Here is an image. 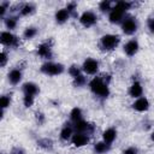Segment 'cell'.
Segmentation results:
<instances>
[{
	"instance_id": "4fadbf2b",
	"label": "cell",
	"mask_w": 154,
	"mask_h": 154,
	"mask_svg": "<svg viewBox=\"0 0 154 154\" xmlns=\"http://www.w3.org/2000/svg\"><path fill=\"white\" fill-rule=\"evenodd\" d=\"M37 55H40L43 59H51L52 58V48L48 42H42L37 47Z\"/></svg>"
},
{
	"instance_id": "ffe728a7",
	"label": "cell",
	"mask_w": 154,
	"mask_h": 154,
	"mask_svg": "<svg viewBox=\"0 0 154 154\" xmlns=\"http://www.w3.org/2000/svg\"><path fill=\"white\" fill-rule=\"evenodd\" d=\"M109 147H111L109 144L105 143L103 141H100V142H96L94 144V150L96 154H105L109 150Z\"/></svg>"
},
{
	"instance_id": "83f0119b",
	"label": "cell",
	"mask_w": 154,
	"mask_h": 154,
	"mask_svg": "<svg viewBox=\"0 0 154 154\" xmlns=\"http://www.w3.org/2000/svg\"><path fill=\"white\" fill-rule=\"evenodd\" d=\"M11 103V97L8 95H1L0 96V108L5 109L6 107H8Z\"/></svg>"
},
{
	"instance_id": "ac0fdd59",
	"label": "cell",
	"mask_w": 154,
	"mask_h": 154,
	"mask_svg": "<svg viewBox=\"0 0 154 154\" xmlns=\"http://www.w3.org/2000/svg\"><path fill=\"white\" fill-rule=\"evenodd\" d=\"M72 135H73V129H72V126H71V125H65V126H63V129L60 130L59 138H60L61 141H69V140H71Z\"/></svg>"
},
{
	"instance_id": "f1b7e54d",
	"label": "cell",
	"mask_w": 154,
	"mask_h": 154,
	"mask_svg": "<svg viewBox=\"0 0 154 154\" xmlns=\"http://www.w3.org/2000/svg\"><path fill=\"white\" fill-rule=\"evenodd\" d=\"M7 61H8V55H7V53H6L5 51H0V67L6 66Z\"/></svg>"
},
{
	"instance_id": "30bf717a",
	"label": "cell",
	"mask_w": 154,
	"mask_h": 154,
	"mask_svg": "<svg viewBox=\"0 0 154 154\" xmlns=\"http://www.w3.org/2000/svg\"><path fill=\"white\" fill-rule=\"evenodd\" d=\"M131 106L136 112H147L150 107V102L146 96H141V97L135 99Z\"/></svg>"
},
{
	"instance_id": "e0dca14e",
	"label": "cell",
	"mask_w": 154,
	"mask_h": 154,
	"mask_svg": "<svg viewBox=\"0 0 154 154\" xmlns=\"http://www.w3.org/2000/svg\"><path fill=\"white\" fill-rule=\"evenodd\" d=\"M54 18H55L57 23L63 24V23L67 22V19L70 18V13L66 8H59V10H57V12L54 14Z\"/></svg>"
},
{
	"instance_id": "d4e9b609",
	"label": "cell",
	"mask_w": 154,
	"mask_h": 154,
	"mask_svg": "<svg viewBox=\"0 0 154 154\" xmlns=\"http://www.w3.org/2000/svg\"><path fill=\"white\" fill-rule=\"evenodd\" d=\"M67 72H69V75L72 77V79H73V78H76L77 76H79V75H82V73H83V72H82V70H81V67H78V66H76V65L70 66V67H69V70H67Z\"/></svg>"
},
{
	"instance_id": "44dd1931",
	"label": "cell",
	"mask_w": 154,
	"mask_h": 154,
	"mask_svg": "<svg viewBox=\"0 0 154 154\" xmlns=\"http://www.w3.org/2000/svg\"><path fill=\"white\" fill-rule=\"evenodd\" d=\"M70 119H71L73 123H76V122H78V120L83 119L82 109H81L79 107H73V108L71 109V112H70Z\"/></svg>"
},
{
	"instance_id": "f546056e",
	"label": "cell",
	"mask_w": 154,
	"mask_h": 154,
	"mask_svg": "<svg viewBox=\"0 0 154 154\" xmlns=\"http://www.w3.org/2000/svg\"><path fill=\"white\" fill-rule=\"evenodd\" d=\"M8 6H10L8 2H2V4H0V18L6 14V12H7V10H8Z\"/></svg>"
},
{
	"instance_id": "d6986e66",
	"label": "cell",
	"mask_w": 154,
	"mask_h": 154,
	"mask_svg": "<svg viewBox=\"0 0 154 154\" xmlns=\"http://www.w3.org/2000/svg\"><path fill=\"white\" fill-rule=\"evenodd\" d=\"M34 11H35V6L32 4H30V2H25V4L19 6L18 13L20 16H30V14L34 13Z\"/></svg>"
},
{
	"instance_id": "277c9868",
	"label": "cell",
	"mask_w": 154,
	"mask_h": 154,
	"mask_svg": "<svg viewBox=\"0 0 154 154\" xmlns=\"http://www.w3.org/2000/svg\"><path fill=\"white\" fill-rule=\"evenodd\" d=\"M65 67L60 63H54V61H46L41 66V71L47 75V76H58L64 72Z\"/></svg>"
},
{
	"instance_id": "2e32d148",
	"label": "cell",
	"mask_w": 154,
	"mask_h": 154,
	"mask_svg": "<svg viewBox=\"0 0 154 154\" xmlns=\"http://www.w3.org/2000/svg\"><path fill=\"white\" fill-rule=\"evenodd\" d=\"M22 76H23V73L19 69H12L7 75V78L12 85H17L22 81Z\"/></svg>"
},
{
	"instance_id": "7402d4cb",
	"label": "cell",
	"mask_w": 154,
	"mask_h": 154,
	"mask_svg": "<svg viewBox=\"0 0 154 154\" xmlns=\"http://www.w3.org/2000/svg\"><path fill=\"white\" fill-rule=\"evenodd\" d=\"M36 35H37V29L35 26H28L23 31V38H25V40H31Z\"/></svg>"
},
{
	"instance_id": "ba28073f",
	"label": "cell",
	"mask_w": 154,
	"mask_h": 154,
	"mask_svg": "<svg viewBox=\"0 0 154 154\" xmlns=\"http://www.w3.org/2000/svg\"><path fill=\"white\" fill-rule=\"evenodd\" d=\"M0 45L6 47H16L18 45V37L11 31H0Z\"/></svg>"
},
{
	"instance_id": "7c38bea8",
	"label": "cell",
	"mask_w": 154,
	"mask_h": 154,
	"mask_svg": "<svg viewBox=\"0 0 154 154\" xmlns=\"http://www.w3.org/2000/svg\"><path fill=\"white\" fill-rule=\"evenodd\" d=\"M129 95L131 97H134V99L143 96V87L138 81L132 82V84L129 87Z\"/></svg>"
},
{
	"instance_id": "5b68a950",
	"label": "cell",
	"mask_w": 154,
	"mask_h": 154,
	"mask_svg": "<svg viewBox=\"0 0 154 154\" xmlns=\"http://www.w3.org/2000/svg\"><path fill=\"white\" fill-rule=\"evenodd\" d=\"M120 28H122V31L125 35H132V34H135L137 31L138 23H137V20H136L135 17H132V16H125L124 19L120 23Z\"/></svg>"
},
{
	"instance_id": "cb8c5ba5",
	"label": "cell",
	"mask_w": 154,
	"mask_h": 154,
	"mask_svg": "<svg viewBox=\"0 0 154 154\" xmlns=\"http://www.w3.org/2000/svg\"><path fill=\"white\" fill-rule=\"evenodd\" d=\"M112 6H113V2H111V1H106V0H103V1H101L100 4H99V10L101 11V12H109L111 11V8H112Z\"/></svg>"
},
{
	"instance_id": "4dcf8cb0",
	"label": "cell",
	"mask_w": 154,
	"mask_h": 154,
	"mask_svg": "<svg viewBox=\"0 0 154 154\" xmlns=\"http://www.w3.org/2000/svg\"><path fill=\"white\" fill-rule=\"evenodd\" d=\"M67 11H69V13H70V16L76 11V8H77V4L76 2H69L67 5H66V7H65Z\"/></svg>"
},
{
	"instance_id": "3957f363",
	"label": "cell",
	"mask_w": 154,
	"mask_h": 154,
	"mask_svg": "<svg viewBox=\"0 0 154 154\" xmlns=\"http://www.w3.org/2000/svg\"><path fill=\"white\" fill-rule=\"evenodd\" d=\"M119 42H120V36L116 34H105L100 37V47L106 52L116 49Z\"/></svg>"
},
{
	"instance_id": "8992f818",
	"label": "cell",
	"mask_w": 154,
	"mask_h": 154,
	"mask_svg": "<svg viewBox=\"0 0 154 154\" xmlns=\"http://www.w3.org/2000/svg\"><path fill=\"white\" fill-rule=\"evenodd\" d=\"M99 61L94 58H87L83 64H82V72L85 73V75H90V76H96V73L99 72Z\"/></svg>"
},
{
	"instance_id": "4316f807",
	"label": "cell",
	"mask_w": 154,
	"mask_h": 154,
	"mask_svg": "<svg viewBox=\"0 0 154 154\" xmlns=\"http://www.w3.org/2000/svg\"><path fill=\"white\" fill-rule=\"evenodd\" d=\"M34 101H35V97L31 96V95H28V94H23V105L24 107L29 108L34 105Z\"/></svg>"
},
{
	"instance_id": "52a82bcc",
	"label": "cell",
	"mask_w": 154,
	"mask_h": 154,
	"mask_svg": "<svg viewBox=\"0 0 154 154\" xmlns=\"http://www.w3.org/2000/svg\"><path fill=\"white\" fill-rule=\"evenodd\" d=\"M78 20H79L81 25H83L84 28H90V26H93V25L96 24V22H97V14L94 11L88 10V11H84V12L81 13Z\"/></svg>"
},
{
	"instance_id": "9c48e42d",
	"label": "cell",
	"mask_w": 154,
	"mask_h": 154,
	"mask_svg": "<svg viewBox=\"0 0 154 154\" xmlns=\"http://www.w3.org/2000/svg\"><path fill=\"white\" fill-rule=\"evenodd\" d=\"M89 140H90V137H89L88 134H84V132H75L72 135V137H71V143L75 147L79 148V147L87 146L89 143Z\"/></svg>"
},
{
	"instance_id": "9a60e30c",
	"label": "cell",
	"mask_w": 154,
	"mask_h": 154,
	"mask_svg": "<svg viewBox=\"0 0 154 154\" xmlns=\"http://www.w3.org/2000/svg\"><path fill=\"white\" fill-rule=\"evenodd\" d=\"M117 138V130L114 128H108L102 132V141L107 144H112Z\"/></svg>"
},
{
	"instance_id": "d6a6232c",
	"label": "cell",
	"mask_w": 154,
	"mask_h": 154,
	"mask_svg": "<svg viewBox=\"0 0 154 154\" xmlns=\"http://www.w3.org/2000/svg\"><path fill=\"white\" fill-rule=\"evenodd\" d=\"M147 25H148L149 31L153 32V31H154V19H153V17H149V18H148V20H147Z\"/></svg>"
},
{
	"instance_id": "1f68e13d",
	"label": "cell",
	"mask_w": 154,
	"mask_h": 154,
	"mask_svg": "<svg viewBox=\"0 0 154 154\" xmlns=\"http://www.w3.org/2000/svg\"><path fill=\"white\" fill-rule=\"evenodd\" d=\"M123 154H137V148L135 147H128L123 150Z\"/></svg>"
},
{
	"instance_id": "5bb4252c",
	"label": "cell",
	"mask_w": 154,
	"mask_h": 154,
	"mask_svg": "<svg viewBox=\"0 0 154 154\" xmlns=\"http://www.w3.org/2000/svg\"><path fill=\"white\" fill-rule=\"evenodd\" d=\"M22 90H23V94H28V95H31L34 97L40 93L38 85L35 84L34 82H26V83H24L23 87H22Z\"/></svg>"
},
{
	"instance_id": "8fae6325",
	"label": "cell",
	"mask_w": 154,
	"mask_h": 154,
	"mask_svg": "<svg viewBox=\"0 0 154 154\" xmlns=\"http://www.w3.org/2000/svg\"><path fill=\"white\" fill-rule=\"evenodd\" d=\"M138 48H140L138 41L135 40V38H131V40H129V41L124 45L123 51H124V53H125L128 57H134V55L138 52Z\"/></svg>"
},
{
	"instance_id": "7a4b0ae2",
	"label": "cell",
	"mask_w": 154,
	"mask_h": 154,
	"mask_svg": "<svg viewBox=\"0 0 154 154\" xmlns=\"http://www.w3.org/2000/svg\"><path fill=\"white\" fill-rule=\"evenodd\" d=\"M89 89L91 90V93L99 97H107L109 95V87L108 83L100 76H94L89 82H88Z\"/></svg>"
},
{
	"instance_id": "6da1fadb",
	"label": "cell",
	"mask_w": 154,
	"mask_h": 154,
	"mask_svg": "<svg viewBox=\"0 0 154 154\" xmlns=\"http://www.w3.org/2000/svg\"><path fill=\"white\" fill-rule=\"evenodd\" d=\"M132 4L129 1H117L113 2L111 11L108 12V20L112 24H119L125 17V13L131 8Z\"/></svg>"
},
{
	"instance_id": "836d02e7",
	"label": "cell",
	"mask_w": 154,
	"mask_h": 154,
	"mask_svg": "<svg viewBox=\"0 0 154 154\" xmlns=\"http://www.w3.org/2000/svg\"><path fill=\"white\" fill-rule=\"evenodd\" d=\"M2 116H4V109H1V108H0V119L2 118Z\"/></svg>"
},
{
	"instance_id": "603a6c76",
	"label": "cell",
	"mask_w": 154,
	"mask_h": 154,
	"mask_svg": "<svg viewBox=\"0 0 154 154\" xmlns=\"http://www.w3.org/2000/svg\"><path fill=\"white\" fill-rule=\"evenodd\" d=\"M4 23H5V26H6L7 31H11V30L17 28L18 20H17V17H7V18H5Z\"/></svg>"
},
{
	"instance_id": "484cf974",
	"label": "cell",
	"mask_w": 154,
	"mask_h": 154,
	"mask_svg": "<svg viewBox=\"0 0 154 154\" xmlns=\"http://www.w3.org/2000/svg\"><path fill=\"white\" fill-rule=\"evenodd\" d=\"M85 83H87V77H85L84 73H82V75L77 76L76 78H73V85H76V87H83Z\"/></svg>"
}]
</instances>
